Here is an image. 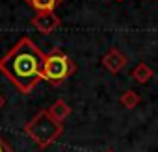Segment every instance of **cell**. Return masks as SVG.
<instances>
[{"instance_id":"1","label":"cell","mask_w":158,"mask_h":152,"mask_svg":"<svg viewBox=\"0 0 158 152\" xmlns=\"http://www.w3.org/2000/svg\"><path fill=\"white\" fill-rule=\"evenodd\" d=\"M43 61L45 52L24 35L0 58V74H4L17 91L28 95L43 80Z\"/></svg>"},{"instance_id":"2","label":"cell","mask_w":158,"mask_h":152,"mask_svg":"<svg viewBox=\"0 0 158 152\" xmlns=\"http://www.w3.org/2000/svg\"><path fill=\"white\" fill-rule=\"evenodd\" d=\"M24 134L37 145V148L45 150L63 134V124L58 122L48 110H39L24 124Z\"/></svg>"},{"instance_id":"3","label":"cell","mask_w":158,"mask_h":152,"mask_svg":"<svg viewBox=\"0 0 158 152\" xmlns=\"http://www.w3.org/2000/svg\"><path fill=\"white\" fill-rule=\"evenodd\" d=\"M74 72H76L74 61L61 48H52L50 52L45 54V61H43V80L48 82L50 86L58 87L67 78H71Z\"/></svg>"},{"instance_id":"4","label":"cell","mask_w":158,"mask_h":152,"mask_svg":"<svg viewBox=\"0 0 158 152\" xmlns=\"http://www.w3.org/2000/svg\"><path fill=\"white\" fill-rule=\"evenodd\" d=\"M30 24L43 35L52 34L54 30H58L61 26V19L54 13V11H47V13H35L30 19Z\"/></svg>"},{"instance_id":"5","label":"cell","mask_w":158,"mask_h":152,"mask_svg":"<svg viewBox=\"0 0 158 152\" xmlns=\"http://www.w3.org/2000/svg\"><path fill=\"white\" fill-rule=\"evenodd\" d=\"M128 63V58L123 50H119L117 46H112L104 52L102 56V67L110 72V74H119Z\"/></svg>"},{"instance_id":"6","label":"cell","mask_w":158,"mask_h":152,"mask_svg":"<svg viewBox=\"0 0 158 152\" xmlns=\"http://www.w3.org/2000/svg\"><path fill=\"white\" fill-rule=\"evenodd\" d=\"M71 111H73V110H71V106H69L65 100H61V98H58V100L48 108V113H50L58 122H61V124H63V121L71 115Z\"/></svg>"},{"instance_id":"7","label":"cell","mask_w":158,"mask_h":152,"mask_svg":"<svg viewBox=\"0 0 158 152\" xmlns=\"http://www.w3.org/2000/svg\"><path fill=\"white\" fill-rule=\"evenodd\" d=\"M132 78L138 82V84H147L151 78H152V76H154V70L145 63V61H139L134 69H132Z\"/></svg>"},{"instance_id":"8","label":"cell","mask_w":158,"mask_h":152,"mask_svg":"<svg viewBox=\"0 0 158 152\" xmlns=\"http://www.w3.org/2000/svg\"><path fill=\"white\" fill-rule=\"evenodd\" d=\"M24 2L35 13H47V11H54L63 0H24Z\"/></svg>"},{"instance_id":"9","label":"cell","mask_w":158,"mask_h":152,"mask_svg":"<svg viewBox=\"0 0 158 152\" xmlns=\"http://www.w3.org/2000/svg\"><path fill=\"white\" fill-rule=\"evenodd\" d=\"M119 102H121L123 108H127V110H134V108L141 102V98H139V95H138L134 89H127V91L119 97Z\"/></svg>"},{"instance_id":"10","label":"cell","mask_w":158,"mask_h":152,"mask_svg":"<svg viewBox=\"0 0 158 152\" xmlns=\"http://www.w3.org/2000/svg\"><path fill=\"white\" fill-rule=\"evenodd\" d=\"M0 152H13L11 145H10L6 139H2V137H0Z\"/></svg>"},{"instance_id":"11","label":"cell","mask_w":158,"mask_h":152,"mask_svg":"<svg viewBox=\"0 0 158 152\" xmlns=\"http://www.w3.org/2000/svg\"><path fill=\"white\" fill-rule=\"evenodd\" d=\"M4 102H6V100H4V97H2V95H0V110H2V106H4Z\"/></svg>"},{"instance_id":"12","label":"cell","mask_w":158,"mask_h":152,"mask_svg":"<svg viewBox=\"0 0 158 152\" xmlns=\"http://www.w3.org/2000/svg\"><path fill=\"white\" fill-rule=\"evenodd\" d=\"M117 2H121V0H117Z\"/></svg>"},{"instance_id":"13","label":"cell","mask_w":158,"mask_h":152,"mask_svg":"<svg viewBox=\"0 0 158 152\" xmlns=\"http://www.w3.org/2000/svg\"><path fill=\"white\" fill-rule=\"evenodd\" d=\"M108 152H112V150H108Z\"/></svg>"}]
</instances>
